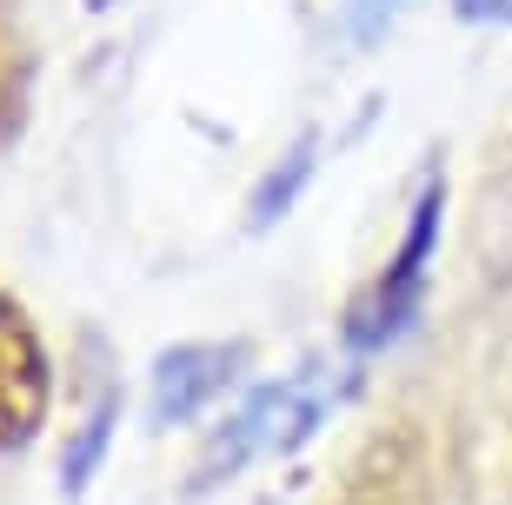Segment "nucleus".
<instances>
[{
	"label": "nucleus",
	"instance_id": "nucleus-1",
	"mask_svg": "<svg viewBox=\"0 0 512 505\" xmlns=\"http://www.w3.org/2000/svg\"><path fill=\"white\" fill-rule=\"evenodd\" d=\"M439 233H446V180L433 173V180L419 187L413 213H406V233H399L393 260L380 266V280L366 286V300L346 319V346H353V353H380V346H393L419 319L426 280H433V260H439Z\"/></svg>",
	"mask_w": 512,
	"mask_h": 505
},
{
	"label": "nucleus",
	"instance_id": "nucleus-2",
	"mask_svg": "<svg viewBox=\"0 0 512 505\" xmlns=\"http://www.w3.org/2000/svg\"><path fill=\"white\" fill-rule=\"evenodd\" d=\"M326 406L333 399L320 393V379L300 373V379H280V386H260V393L247 399V406L233 412L227 426H220V439H213L207 466H200V479H227V472H240L247 459H266V452H293L306 446L313 432H320Z\"/></svg>",
	"mask_w": 512,
	"mask_h": 505
},
{
	"label": "nucleus",
	"instance_id": "nucleus-3",
	"mask_svg": "<svg viewBox=\"0 0 512 505\" xmlns=\"http://www.w3.org/2000/svg\"><path fill=\"white\" fill-rule=\"evenodd\" d=\"M240 359H247L240 346H213V339L167 346V353L153 359V393H147L153 426H193V419L233 386Z\"/></svg>",
	"mask_w": 512,
	"mask_h": 505
},
{
	"label": "nucleus",
	"instance_id": "nucleus-4",
	"mask_svg": "<svg viewBox=\"0 0 512 505\" xmlns=\"http://www.w3.org/2000/svg\"><path fill=\"white\" fill-rule=\"evenodd\" d=\"M114 432H120V393H100L94 406L80 412V426L67 432V452H60V492H87L94 486V472L100 459H107V446H114Z\"/></svg>",
	"mask_w": 512,
	"mask_h": 505
},
{
	"label": "nucleus",
	"instance_id": "nucleus-5",
	"mask_svg": "<svg viewBox=\"0 0 512 505\" xmlns=\"http://www.w3.org/2000/svg\"><path fill=\"white\" fill-rule=\"evenodd\" d=\"M313 153H320V133H300V140H293V153H286L280 167L253 187V226H273V220H286V213H293V200L306 193V180H313V167H320Z\"/></svg>",
	"mask_w": 512,
	"mask_h": 505
},
{
	"label": "nucleus",
	"instance_id": "nucleus-6",
	"mask_svg": "<svg viewBox=\"0 0 512 505\" xmlns=\"http://www.w3.org/2000/svg\"><path fill=\"white\" fill-rule=\"evenodd\" d=\"M399 7H406V0H353V7H346V34L360 40V47H373V40H386Z\"/></svg>",
	"mask_w": 512,
	"mask_h": 505
},
{
	"label": "nucleus",
	"instance_id": "nucleus-7",
	"mask_svg": "<svg viewBox=\"0 0 512 505\" xmlns=\"http://www.w3.org/2000/svg\"><path fill=\"white\" fill-rule=\"evenodd\" d=\"M453 14L473 27H512V0H453Z\"/></svg>",
	"mask_w": 512,
	"mask_h": 505
}]
</instances>
